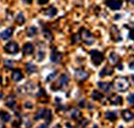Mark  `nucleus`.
<instances>
[{"label": "nucleus", "mask_w": 134, "mask_h": 128, "mask_svg": "<svg viewBox=\"0 0 134 128\" xmlns=\"http://www.w3.org/2000/svg\"><path fill=\"white\" fill-rule=\"evenodd\" d=\"M114 88L118 90V91H121V92H125L129 89V81L127 78L125 77H118L114 81Z\"/></svg>", "instance_id": "nucleus-1"}, {"label": "nucleus", "mask_w": 134, "mask_h": 128, "mask_svg": "<svg viewBox=\"0 0 134 128\" xmlns=\"http://www.w3.org/2000/svg\"><path fill=\"white\" fill-rule=\"evenodd\" d=\"M41 119H45L48 122L51 121V119H52L51 111L49 109H47V108H41V109H38L37 113L34 115V120H41Z\"/></svg>", "instance_id": "nucleus-2"}, {"label": "nucleus", "mask_w": 134, "mask_h": 128, "mask_svg": "<svg viewBox=\"0 0 134 128\" xmlns=\"http://www.w3.org/2000/svg\"><path fill=\"white\" fill-rule=\"evenodd\" d=\"M80 34H81V39L83 40L84 44H86V45H93V44L95 43V38H94V35L88 31V30L82 28Z\"/></svg>", "instance_id": "nucleus-3"}, {"label": "nucleus", "mask_w": 134, "mask_h": 128, "mask_svg": "<svg viewBox=\"0 0 134 128\" xmlns=\"http://www.w3.org/2000/svg\"><path fill=\"white\" fill-rule=\"evenodd\" d=\"M91 57H92V61H93L94 65H96V66H100L104 61L103 53L98 51V50H92L91 51Z\"/></svg>", "instance_id": "nucleus-4"}, {"label": "nucleus", "mask_w": 134, "mask_h": 128, "mask_svg": "<svg viewBox=\"0 0 134 128\" xmlns=\"http://www.w3.org/2000/svg\"><path fill=\"white\" fill-rule=\"evenodd\" d=\"M4 50L8 54H16L19 51V45L16 42H9L4 46Z\"/></svg>", "instance_id": "nucleus-5"}, {"label": "nucleus", "mask_w": 134, "mask_h": 128, "mask_svg": "<svg viewBox=\"0 0 134 128\" xmlns=\"http://www.w3.org/2000/svg\"><path fill=\"white\" fill-rule=\"evenodd\" d=\"M106 5L110 9L118 10V9H121L123 5V1L122 0H106Z\"/></svg>", "instance_id": "nucleus-6"}, {"label": "nucleus", "mask_w": 134, "mask_h": 128, "mask_svg": "<svg viewBox=\"0 0 134 128\" xmlns=\"http://www.w3.org/2000/svg\"><path fill=\"white\" fill-rule=\"evenodd\" d=\"M110 35H111V39H112L115 43L122 41V35H121V33H120L119 28H118L115 25L111 26V28H110Z\"/></svg>", "instance_id": "nucleus-7"}, {"label": "nucleus", "mask_w": 134, "mask_h": 128, "mask_svg": "<svg viewBox=\"0 0 134 128\" xmlns=\"http://www.w3.org/2000/svg\"><path fill=\"white\" fill-rule=\"evenodd\" d=\"M63 58V55L62 53L56 49V48H53L52 51H51V55H50V60L52 63L54 64H58Z\"/></svg>", "instance_id": "nucleus-8"}, {"label": "nucleus", "mask_w": 134, "mask_h": 128, "mask_svg": "<svg viewBox=\"0 0 134 128\" xmlns=\"http://www.w3.org/2000/svg\"><path fill=\"white\" fill-rule=\"evenodd\" d=\"M75 77H76L77 80L83 81V80H85V79L88 77V73H87L86 71H84V70L79 69V70H76V71H75Z\"/></svg>", "instance_id": "nucleus-9"}, {"label": "nucleus", "mask_w": 134, "mask_h": 128, "mask_svg": "<svg viewBox=\"0 0 134 128\" xmlns=\"http://www.w3.org/2000/svg\"><path fill=\"white\" fill-rule=\"evenodd\" d=\"M22 51H23V54H24V55H31L34 51V45H32L31 43H27V44H25V45L23 46Z\"/></svg>", "instance_id": "nucleus-10"}, {"label": "nucleus", "mask_w": 134, "mask_h": 128, "mask_svg": "<svg viewBox=\"0 0 134 128\" xmlns=\"http://www.w3.org/2000/svg\"><path fill=\"white\" fill-rule=\"evenodd\" d=\"M68 82H69V76H68V75H66V74H63V75H60V77H59L58 81L56 82L57 89H59V88H63V87L67 86Z\"/></svg>", "instance_id": "nucleus-11"}, {"label": "nucleus", "mask_w": 134, "mask_h": 128, "mask_svg": "<svg viewBox=\"0 0 134 128\" xmlns=\"http://www.w3.org/2000/svg\"><path fill=\"white\" fill-rule=\"evenodd\" d=\"M13 32H14V29H13L12 27H9V28H6L5 30H3V31L1 32V33H0V36H1L2 40L6 41V40H9V39L12 38Z\"/></svg>", "instance_id": "nucleus-12"}, {"label": "nucleus", "mask_w": 134, "mask_h": 128, "mask_svg": "<svg viewBox=\"0 0 134 128\" xmlns=\"http://www.w3.org/2000/svg\"><path fill=\"white\" fill-rule=\"evenodd\" d=\"M122 116H123V119H124L126 122H130V121H132L134 119V114L131 110H129V109L123 110Z\"/></svg>", "instance_id": "nucleus-13"}, {"label": "nucleus", "mask_w": 134, "mask_h": 128, "mask_svg": "<svg viewBox=\"0 0 134 128\" xmlns=\"http://www.w3.org/2000/svg\"><path fill=\"white\" fill-rule=\"evenodd\" d=\"M12 78H13V80H15V81H20V80H22L23 79V74H22V71L21 70H14L13 71V73H12Z\"/></svg>", "instance_id": "nucleus-14"}, {"label": "nucleus", "mask_w": 134, "mask_h": 128, "mask_svg": "<svg viewBox=\"0 0 134 128\" xmlns=\"http://www.w3.org/2000/svg\"><path fill=\"white\" fill-rule=\"evenodd\" d=\"M31 122L28 118H21L19 122V128H30Z\"/></svg>", "instance_id": "nucleus-15"}, {"label": "nucleus", "mask_w": 134, "mask_h": 128, "mask_svg": "<svg viewBox=\"0 0 134 128\" xmlns=\"http://www.w3.org/2000/svg\"><path fill=\"white\" fill-rule=\"evenodd\" d=\"M113 73V69L111 68V67H104L102 70H101L100 72V76L101 77H104V76H109V75H111Z\"/></svg>", "instance_id": "nucleus-16"}, {"label": "nucleus", "mask_w": 134, "mask_h": 128, "mask_svg": "<svg viewBox=\"0 0 134 128\" xmlns=\"http://www.w3.org/2000/svg\"><path fill=\"white\" fill-rule=\"evenodd\" d=\"M110 103L113 105H121L123 103V99L119 95H113L110 97Z\"/></svg>", "instance_id": "nucleus-17"}, {"label": "nucleus", "mask_w": 134, "mask_h": 128, "mask_svg": "<svg viewBox=\"0 0 134 128\" xmlns=\"http://www.w3.org/2000/svg\"><path fill=\"white\" fill-rule=\"evenodd\" d=\"M98 87L100 88L103 92H109L111 90V84L109 82H98Z\"/></svg>", "instance_id": "nucleus-18"}, {"label": "nucleus", "mask_w": 134, "mask_h": 128, "mask_svg": "<svg viewBox=\"0 0 134 128\" xmlns=\"http://www.w3.org/2000/svg\"><path fill=\"white\" fill-rule=\"evenodd\" d=\"M15 105H16V98L15 96H8L6 100V106H8L12 109H15Z\"/></svg>", "instance_id": "nucleus-19"}, {"label": "nucleus", "mask_w": 134, "mask_h": 128, "mask_svg": "<svg viewBox=\"0 0 134 128\" xmlns=\"http://www.w3.org/2000/svg\"><path fill=\"white\" fill-rule=\"evenodd\" d=\"M56 14H57V9H56L54 6H50V7H48V8L46 9V12H45V15H46L47 17H50V18L54 17Z\"/></svg>", "instance_id": "nucleus-20"}, {"label": "nucleus", "mask_w": 134, "mask_h": 128, "mask_svg": "<svg viewBox=\"0 0 134 128\" xmlns=\"http://www.w3.org/2000/svg\"><path fill=\"white\" fill-rule=\"evenodd\" d=\"M0 119L2 120V122H9L12 120V116L6 111L1 110L0 111Z\"/></svg>", "instance_id": "nucleus-21"}, {"label": "nucleus", "mask_w": 134, "mask_h": 128, "mask_svg": "<svg viewBox=\"0 0 134 128\" xmlns=\"http://www.w3.org/2000/svg\"><path fill=\"white\" fill-rule=\"evenodd\" d=\"M105 118H106L108 121L114 122V121L118 119V116H116V114L113 113V111H106V114H105Z\"/></svg>", "instance_id": "nucleus-22"}, {"label": "nucleus", "mask_w": 134, "mask_h": 128, "mask_svg": "<svg viewBox=\"0 0 134 128\" xmlns=\"http://www.w3.org/2000/svg\"><path fill=\"white\" fill-rule=\"evenodd\" d=\"M109 61H110V63H111L112 65L118 64L119 61H120V56H119L115 52H111L110 55H109Z\"/></svg>", "instance_id": "nucleus-23"}, {"label": "nucleus", "mask_w": 134, "mask_h": 128, "mask_svg": "<svg viewBox=\"0 0 134 128\" xmlns=\"http://www.w3.org/2000/svg\"><path fill=\"white\" fill-rule=\"evenodd\" d=\"M45 54H46L45 49L44 48H38L37 53H36V60H37V62H42L45 58Z\"/></svg>", "instance_id": "nucleus-24"}, {"label": "nucleus", "mask_w": 134, "mask_h": 128, "mask_svg": "<svg viewBox=\"0 0 134 128\" xmlns=\"http://www.w3.org/2000/svg\"><path fill=\"white\" fill-rule=\"evenodd\" d=\"M43 34H44V36L46 38V40L51 41V40L53 39L52 33H51V31H50V29H49L48 27H46V26H44V27H43Z\"/></svg>", "instance_id": "nucleus-25"}, {"label": "nucleus", "mask_w": 134, "mask_h": 128, "mask_svg": "<svg viewBox=\"0 0 134 128\" xmlns=\"http://www.w3.org/2000/svg\"><path fill=\"white\" fill-rule=\"evenodd\" d=\"M25 67H26L27 73H29V74H32V73H34V72L36 71V67H35V65H34L32 63H27Z\"/></svg>", "instance_id": "nucleus-26"}, {"label": "nucleus", "mask_w": 134, "mask_h": 128, "mask_svg": "<svg viewBox=\"0 0 134 128\" xmlns=\"http://www.w3.org/2000/svg\"><path fill=\"white\" fill-rule=\"evenodd\" d=\"M16 22H17L19 25H22V24L25 23V17H24V15H23L22 13H19V14L17 15V17H16Z\"/></svg>", "instance_id": "nucleus-27"}, {"label": "nucleus", "mask_w": 134, "mask_h": 128, "mask_svg": "<svg viewBox=\"0 0 134 128\" xmlns=\"http://www.w3.org/2000/svg\"><path fill=\"white\" fill-rule=\"evenodd\" d=\"M92 97H93V99L94 100H102L103 99V94L101 93V92H98V91H93V93H92Z\"/></svg>", "instance_id": "nucleus-28"}, {"label": "nucleus", "mask_w": 134, "mask_h": 128, "mask_svg": "<svg viewBox=\"0 0 134 128\" xmlns=\"http://www.w3.org/2000/svg\"><path fill=\"white\" fill-rule=\"evenodd\" d=\"M70 115H71V117L73 118V119H78V118H80V111H79V109H77V108H73L72 110H71V113H70Z\"/></svg>", "instance_id": "nucleus-29"}, {"label": "nucleus", "mask_w": 134, "mask_h": 128, "mask_svg": "<svg viewBox=\"0 0 134 128\" xmlns=\"http://www.w3.org/2000/svg\"><path fill=\"white\" fill-rule=\"evenodd\" d=\"M36 32H37L36 27H35V26H30V27L27 29V35L31 38V36H34V35L36 34Z\"/></svg>", "instance_id": "nucleus-30"}, {"label": "nucleus", "mask_w": 134, "mask_h": 128, "mask_svg": "<svg viewBox=\"0 0 134 128\" xmlns=\"http://www.w3.org/2000/svg\"><path fill=\"white\" fill-rule=\"evenodd\" d=\"M3 63H4V67L6 69H13L14 68V65H15V63L13 61H10V60H4Z\"/></svg>", "instance_id": "nucleus-31"}, {"label": "nucleus", "mask_w": 134, "mask_h": 128, "mask_svg": "<svg viewBox=\"0 0 134 128\" xmlns=\"http://www.w3.org/2000/svg\"><path fill=\"white\" fill-rule=\"evenodd\" d=\"M80 40H81V34L80 33H74L72 35V42H73V44L78 43Z\"/></svg>", "instance_id": "nucleus-32"}, {"label": "nucleus", "mask_w": 134, "mask_h": 128, "mask_svg": "<svg viewBox=\"0 0 134 128\" xmlns=\"http://www.w3.org/2000/svg\"><path fill=\"white\" fill-rule=\"evenodd\" d=\"M127 101L130 105H134V94H129L127 97Z\"/></svg>", "instance_id": "nucleus-33"}, {"label": "nucleus", "mask_w": 134, "mask_h": 128, "mask_svg": "<svg viewBox=\"0 0 134 128\" xmlns=\"http://www.w3.org/2000/svg\"><path fill=\"white\" fill-rule=\"evenodd\" d=\"M55 75H56V72H53V73H51L48 77H47V81H50V80H52L53 78H55Z\"/></svg>", "instance_id": "nucleus-34"}, {"label": "nucleus", "mask_w": 134, "mask_h": 128, "mask_svg": "<svg viewBox=\"0 0 134 128\" xmlns=\"http://www.w3.org/2000/svg\"><path fill=\"white\" fill-rule=\"evenodd\" d=\"M129 38L131 39V40H133L134 41V27L130 30V32H129Z\"/></svg>", "instance_id": "nucleus-35"}, {"label": "nucleus", "mask_w": 134, "mask_h": 128, "mask_svg": "<svg viewBox=\"0 0 134 128\" xmlns=\"http://www.w3.org/2000/svg\"><path fill=\"white\" fill-rule=\"evenodd\" d=\"M48 1H49V0H37L38 4H42V5H43V4H46Z\"/></svg>", "instance_id": "nucleus-36"}, {"label": "nucleus", "mask_w": 134, "mask_h": 128, "mask_svg": "<svg viewBox=\"0 0 134 128\" xmlns=\"http://www.w3.org/2000/svg\"><path fill=\"white\" fill-rule=\"evenodd\" d=\"M25 107L32 108V103H31V102H26V103H25Z\"/></svg>", "instance_id": "nucleus-37"}, {"label": "nucleus", "mask_w": 134, "mask_h": 128, "mask_svg": "<svg viewBox=\"0 0 134 128\" xmlns=\"http://www.w3.org/2000/svg\"><path fill=\"white\" fill-rule=\"evenodd\" d=\"M129 68L132 69V70H134V61H132V62L129 64Z\"/></svg>", "instance_id": "nucleus-38"}, {"label": "nucleus", "mask_w": 134, "mask_h": 128, "mask_svg": "<svg viewBox=\"0 0 134 128\" xmlns=\"http://www.w3.org/2000/svg\"><path fill=\"white\" fill-rule=\"evenodd\" d=\"M36 128H48V125H47V124H42V125H40L38 127H36Z\"/></svg>", "instance_id": "nucleus-39"}, {"label": "nucleus", "mask_w": 134, "mask_h": 128, "mask_svg": "<svg viewBox=\"0 0 134 128\" xmlns=\"http://www.w3.org/2000/svg\"><path fill=\"white\" fill-rule=\"evenodd\" d=\"M118 69H119V70H121V71H122V70H123V69H124V68H123V65H122V64H120V65H119V66H118Z\"/></svg>", "instance_id": "nucleus-40"}, {"label": "nucleus", "mask_w": 134, "mask_h": 128, "mask_svg": "<svg viewBox=\"0 0 134 128\" xmlns=\"http://www.w3.org/2000/svg\"><path fill=\"white\" fill-rule=\"evenodd\" d=\"M121 17H122L121 15H115V16H114V19H115V20H118V19H120Z\"/></svg>", "instance_id": "nucleus-41"}, {"label": "nucleus", "mask_w": 134, "mask_h": 128, "mask_svg": "<svg viewBox=\"0 0 134 128\" xmlns=\"http://www.w3.org/2000/svg\"><path fill=\"white\" fill-rule=\"evenodd\" d=\"M128 2H130V3L134 6V0H128Z\"/></svg>", "instance_id": "nucleus-42"}, {"label": "nucleus", "mask_w": 134, "mask_h": 128, "mask_svg": "<svg viewBox=\"0 0 134 128\" xmlns=\"http://www.w3.org/2000/svg\"><path fill=\"white\" fill-rule=\"evenodd\" d=\"M54 128H62V126H60L59 124H57V125H55V126H54Z\"/></svg>", "instance_id": "nucleus-43"}, {"label": "nucleus", "mask_w": 134, "mask_h": 128, "mask_svg": "<svg viewBox=\"0 0 134 128\" xmlns=\"http://www.w3.org/2000/svg\"><path fill=\"white\" fill-rule=\"evenodd\" d=\"M0 128H4V125L2 123H0Z\"/></svg>", "instance_id": "nucleus-44"}, {"label": "nucleus", "mask_w": 134, "mask_h": 128, "mask_svg": "<svg viewBox=\"0 0 134 128\" xmlns=\"http://www.w3.org/2000/svg\"><path fill=\"white\" fill-rule=\"evenodd\" d=\"M1 82H2V78H1V76H0V84H1Z\"/></svg>", "instance_id": "nucleus-45"}, {"label": "nucleus", "mask_w": 134, "mask_h": 128, "mask_svg": "<svg viewBox=\"0 0 134 128\" xmlns=\"http://www.w3.org/2000/svg\"><path fill=\"white\" fill-rule=\"evenodd\" d=\"M132 80H133V83H134V75H132Z\"/></svg>", "instance_id": "nucleus-46"}, {"label": "nucleus", "mask_w": 134, "mask_h": 128, "mask_svg": "<svg viewBox=\"0 0 134 128\" xmlns=\"http://www.w3.org/2000/svg\"><path fill=\"white\" fill-rule=\"evenodd\" d=\"M119 128H124V127H123V126H120V127H119Z\"/></svg>", "instance_id": "nucleus-47"}, {"label": "nucleus", "mask_w": 134, "mask_h": 128, "mask_svg": "<svg viewBox=\"0 0 134 128\" xmlns=\"http://www.w3.org/2000/svg\"><path fill=\"white\" fill-rule=\"evenodd\" d=\"M1 97H2V95H1V94H0V98H1Z\"/></svg>", "instance_id": "nucleus-48"}]
</instances>
